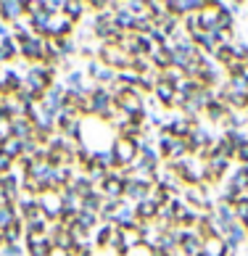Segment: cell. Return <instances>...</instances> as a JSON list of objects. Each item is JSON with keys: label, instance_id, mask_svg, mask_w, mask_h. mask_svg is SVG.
Here are the masks:
<instances>
[]
</instances>
